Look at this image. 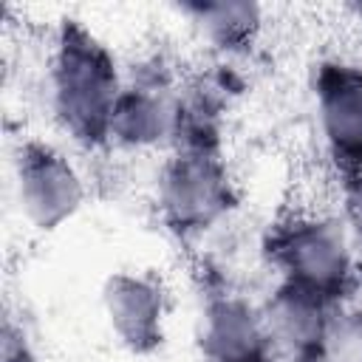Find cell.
Instances as JSON below:
<instances>
[{"instance_id":"13","label":"cell","mask_w":362,"mask_h":362,"mask_svg":"<svg viewBox=\"0 0 362 362\" xmlns=\"http://www.w3.org/2000/svg\"><path fill=\"white\" fill-rule=\"evenodd\" d=\"M342 198H345V212L354 229L362 238V167L342 175Z\"/></svg>"},{"instance_id":"4","label":"cell","mask_w":362,"mask_h":362,"mask_svg":"<svg viewBox=\"0 0 362 362\" xmlns=\"http://www.w3.org/2000/svg\"><path fill=\"white\" fill-rule=\"evenodd\" d=\"M14 187L25 221L42 232L68 223L85 204V178L76 164L42 139L20 141L14 153Z\"/></svg>"},{"instance_id":"2","label":"cell","mask_w":362,"mask_h":362,"mask_svg":"<svg viewBox=\"0 0 362 362\" xmlns=\"http://www.w3.org/2000/svg\"><path fill=\"white\" fill-rule=\"evenodd\" d=\"M266 257L280 283L303 288L328 305H345L359 283L356 255L342 223L320 215H288L266 235Z\"/></svg>"},{"instance_id":"10","label":"cell","mask_w":362,"mask_h":362,"mask_svg":"<svg viewBox=\"0 0 362 362\" xmlns=\"http://www.w3.org/2000/svg\"><path fill=\"white\" fill-rule=\"evenodd\" d=\"M181 11L221 54H246L263 25V8L252 0H192Z\"/></svg>"},{"instance_id":"1","label":"cell","mask_w":362,"mask_h":362,"mask_svg":"<svg viewBox=\"0 0 362 362\" xmlns=\"http://www.w3.org/2000/svg\"><path fill=\"white\" fill-rule=\"evenodd\" d=\"M122 88L124 79L113 51L82 20L65 17L51 54V107L71 141L88 150L110 141V119Z\"/></svg>"},{"instance_id":"12","label":"cell","mask_w":362,"mask_h":362,"mask_svg":"<svg viewBox=\"0 0 362 362\" xmlns=\"http://www.w3.org/2000/svg\"><path fill=\"white\" fill-rule=\"evenodd\" d=\"M0 362H37V351L28 331L11 314H6L0 331Z\"/></svg>"},{"instance_id":"3","label":"cell","mask_w":362,"mask_h":362,"mask_svg":"<svg viewBox=\"0 0 362 362\" xmlns=\"http://www.w3.org/2000/svg\"><path fill=\"white\" fill-rule=\"evenodd\" d=\"M156 206L164 226L181 240L218 226L238 206V189L221 153L175 150L158 170Z\"/></svg>"},{"instance_id":"5","label":"cell","mask_w":362,"mask_h":362,"mask_svg":"<svg viewBox=\"0 0 362 362\" xmlns=\"http://www.w3.org/2000/svg\"><path fill=\"white\" fill-rule=\"evenodd\" d=\"M317 122L339 175L362 167V68L325 59L314 71Z\"/></svg>"},{"instance_id":"6","label":"cell","mask_w":362,"mask_h":362,"mask_svg":"<svg viewBox=\"0 0 362 362\" xmlns=\"http://www.w3.org/2000/svg\"><path fill=\"white\" fill-rule=\"evenodd\" d=\"M201 362H277L260 308L240 294L215 291L201 308Z\"/></svg>"},{"instance_id":"9","label":"cell","mask_w":362,"mask_h":362,"mask_svg":"<svg viewBox=\"0 0 362 362\" xmlns=\"http://www.w3.org/2000/svg\"><path fill=\"white\" fill-rule=\"evenodd\" d=\"M334 305L320 297L294 288L288 283H277L274 291L260 305L272 348L277 359L286 362H320V348L328 325V314Z\"/></svg>"},{"instance_id":"11","label":"cell","mask_w":362,"mask_h":362,"mask_svg":"<svg viewBox=\"0 0 362 362\" xmlns=\"http://www.w3.org/2000/svg\"><path fill=\"white\" fill-rule=\"evenodd\" d=\"M320 362H362V311L348 303L331 308Z\"/></svg>"},{"instance_id":"7","label":"cell","mask_w":362,"mask_h":362,"mask_svg":"<svg viewBox=\"0 0 362 362\" xmlns=\"http://www.w3.org/2000/svg\"><path fill=\"white\" fill-rule=\"evenodd\" d=\"M105 317L116 339L136 356H147L164 342L167 300L158 280L139 272H113L102 288Z\"/></svg>"},{"instance_id":"8","label":"cell","mask_w":362,"mask_h":362,"mask_svg":"<svg viewBox=\"0 0 362 362\" xmlns=\"http://www.w3.org/2000/svg\"><path fill=\"white\" fill-rule=\"evenodd\" d=\"M178 90L158 74L124 82L110 119V141L127 150H150L175 136Z\"/></svg>"}]
</instances>
